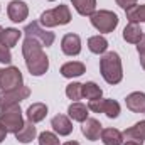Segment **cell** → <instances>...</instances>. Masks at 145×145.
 <instances>
[{
	"label": "cell",
	"instance_id": "4316f807",
	"mask_svg": "<svg viewBox=\"0 0 145 145\" xmlns=\"http://www.w3.org/2000/svg\"><path fill=\"white\" fill-rule=\"evenodd\" d=\"M66 96L72 100V101H78V100H81L83 98V84L81 83H69L68 86H66Z\"/></svg>",
	"mask_w": 145,
	"mask_h": 145
},
{
	"label": "cell",
	"instance_id": "e0dca14e",
	"mask_svg": "<svg viewBox=\"0 0 145 145\" xmlns=\"http://www.w3.org/2000/svg\"><path fill=\"white\" fill-rule=\"evenodd\" d=\"M101 142L105 145H123V133L116 128H105L100 135Z\"/></svg>",
	"mask_w": 145,
	"mask_h": 145
},
{
	"label": "cell",
	"instance_id": "e575fe53",
	"mask_svg": "<svg viewBox=\"0 0 145 145\" xmlns=\"http://www.w3.org/2000/svg\"><path fill=\"white\" fill-rule=\"evenodd\" d=\"M63 145H79V144H78L76 140H69V142H64Z\"/></svg>",
	"mask_w": 145,
	"mask_h": 145
},
{
	"label": "cell",
	"instance_id": "603a6c76",
	"mask_svg": "<svg viewBox=\"0 0 145 145\" xmlns=\"http://www.w3.org/2000/svg\"><path fill=\"white\" fill-rule=\"evenodd\" d=\"M88 47L93 54H105L108 49V40L98 34V36H93L88 39Z\"/></svg>",
	"mask_w": 145,
	"mask_h": 145
},
{
	"label": "cell",
	"instance_id": "ac0fdd59",
	"mask_svg": "<svg viewBox=\"0 0 145 145\" xmlns=\"http://www.w3.org/2000/svg\"><path fill=\"white\" fill-rule=\"evenodd\" d=\"M37 135V128L34 127V123L32 121H27V123H24V127L15 133V138L20 142V144H31L34 138H36Z\"/></svg>",
	"mask_w": 145,
	"mask_h": 145
},
{
	"label": "cell",
	"instance_id": "cb8c5ba5",
	"mask_svg": "<svg viewBox=\"0 0 145 145\" xmlns=\"http://www.w3.org/2000/svg\"><path fill=\"white\" fill-rule=\"evenodd\" d=\"M128 22L132 24H138V22H145V3L144 5H132L130 8L125 10Z\"/></svg>",
	"mask_w": 145,
	"mask_h": 145
},
{
	"label": "cell",
	"instance_id": "7c38bea8",
	"mask_svg": "<svg viewBox=\"0 0 145 145\" xmlns=\"http://www.w3.org/2000/svg\"><path fill=\"white\" fill-rule=\"evenodd\" d=\"M51 127L61 137H68L72 132V123H71V120H69V116H66V115H56L51 120Z\"/></svg>",
	"mask_w": 145,
	"mask_h": 145
},
{
	"label": "cell",
	"instance_id": "30bf717a",
	"mask_svg": "<svg viewBox=\"0 0 145 145\" xmlns=\"http://www.w3.org/2000/svg\"><path fill=\"white\" fill-rule=\"evenodd\" d=\"M61 49L66 56H78L81 52V39L78 34H66L61 39Z\"/></svg>",
	"mask_w": 145,
	"mask_h": 145
},
{
	"label": "cell",
	"instance_id": "d6986e66",
	"mask_svg": "<svg viewBox=\"0 0 145 145\" xmlns=\"http://www.w3.org/2000/svg\"><path fill=\"white\" fill-rule=\"evenodd\" d=\"M72 7L76 8V12L83 17L86 15H93L96 12V0H71Z\"/></svg>",
	"mask_w": 145,
	"mask_h": 145
},
{
	"label": "cell",
	"instance_id": "f546056e",
	"mask_svg": "<svg viewBox=\"0 0 145 145\" xmlns=\"http://www.w3.org/2000/svg\"><path fill=\"white\" fill-rule=\"evenodd\" d=\"M116 2V5L118 7H121V8H130L132 5H137V0H115Z\"/></svg>",
	"mask_w": 145,
	"mask_h": 145
},
{
	"label": "cell",
	"instance_id": "1f68e13d",
	"mask_svg": "<svg viewBox=\"0 0 145 145\" xmlns=\"http://www.w3.org/2000/svg\"><path fill=\"white\" fill-rule=\"evenodd\" d=\"M7 133H8V132H7V130H5V127H3V125L0 123V144H2L3 140H5V137H7Z\"/></svg>",
	"mask_w": 145,
	"mask_h": 145
},
{
	"label": "cell",
	"instance_id": "d4e9b609",
	"mask_svg": "<svg viewBox=\"0 0 145 145\" xmlns=\"http://www.w3.org/2000/svg\"><path fill=\"white\" fill-rule=\"evenodd\" d=\"M101 95H103V91H101V88L96 83L89 81V83H84L83 84V98H86V100L91 101V100L101 98Z\"/></svg>",
	"mask_w": 145,
	"mask_h": 145
},
{
	"label": "cell",
	"instance_id": "8fae6325",
	"mask_svg": "<svg viewBox=\"0 0 145 145\" xmlns=\"http://www.w3.org/2000/svg\"><path fill=\"white\" fill-rule=\"evenodd\" d=\"M101 123L96 120V118H86L83 121V127H81V132L83 135L86 137V140H91V142H96L101 135Z\"/></svg>",
	"mask_w": 145,
	"mask_h": 145
},
{
	"label": "cell",
	"instance_id": "6da1fadb",
	"mask_svg": "<svg viewBox=\"0 0 145 145\" xmlns=\"http://www.w3.org/2000/svg\"><path fill=\"white\" fill-rule=\"evenodd\" d=\"M42 47L44 46L39 40L32 39V37H25L24 39L22 56H24L27 69H29V72L32 76H42L49 69V57L46 56Z\"/></svg>",
	"mask_w": 145,
	"mask_h": 145
},
{
	"label": "cell",
	"instance_id": "9c48e42d",
	"mask_svg": "<svg viewBox=\"0 0 145 145\" xmlns=\"http://www.w3.org/2000/svg\"><path fill=\"white\" fill-rule=\"evenodd\" d=\"M7 15L12 22L19 24V22H24L29 15V7L25 2L22 0H12L8 5H7Z\"/></svg>",
	"mask_w": 145,
	"mask_h": 145
},
{
	"label": "cell",
	"instance_id": "44dd1931",
	"mask_svg": "<svg viewBox=\"0 0 145 145\" xmlns=\"http://www.w3.org/2000/svg\"><path fill=\"white\" fill-rule=\"evenodd\" d=\"M144 36V31L140 29V25L138 24H128L125 29H123V39L127 40V42H130V44H138V40L142 39Z\"/></svg>",
	"mask_w": 145,
	"mask_h": 145
},
{
	"label": "cell",
	"instance_id": "4fadbf2b",
	"mask_svg": "<svg viewBox=\"0 0 145 145\" xmlns=\"http://www.w3.org/2000/svg\"><path fill=\"white\" fill-rule=\"evenodd\" d=\"M127 108L133 113H145V93L142 91H133L125 98Z\"/></svg>",
	"mask_w": 145,
	"mask_h": 145
},
{
	"label": "cell",
	"instance_id": "2e32d148",
	"mask_svg": "<svg viewBox=\"0 0 145 145\" xmlns=\"http://www.w3.org/2000/svg\"><path fill=\"white\" fill-rule=\"evenodd\" d=\"M84 71H86V66L79 61H69L61 66V74L64 78H78V76L84 74Z\"/></svg>",
	"mask_w": 145,
	"mask_h": 145
},
{
	"label": "cell",
	"instance_id": "836d02e7",
	"mask_svg": "<svg viewBox=\"0 0 145 145\" xmlns=\"http://www.w3.org/2000/svg\"><path fill=\"white\" fill-rule=\"evenodd\" d=\"M123 145H142V142H135V140H128L127 144H123Z\"/></svg>",
	"mask_w": 145,
	"mask_h": 145
},
{
	"label": "cell",
	"instance_id": "9a60e30c",
	"mask_svg": "<svg viewBox=\"0 0 145 145\" xmlns=\"http://www.w3.org/2000/svg\"><path fill=\"white\" fill-rule=\"evenodd\" d=\"M27 120L32 121V123H39L42 121L46 116H47V105L44 103H32L29 108H27Z\"/></svg>",
	"mask_w": 145,
	"mask_h": 145
},
{
	"label": "cell",
	"instance_id": "7a4b0ae2",
	"mask_svg": "<svg viewBox=\"0 0 145 145\" xmlns=\"http://www.w3.org/2000/svg\"><path fill=\"white\" fill-rule=\"evenodd\" d=\"M100 71L108 84H118L123 79V68L118 52H105L100 59Z\"/></svg>",
	"mask_w": 145,
	"mask_h": 145
},
{
	"label": "cell",
	"instance_id": "8992f818",
	"mask_svg": "<svg viewBox=\"0 0 145 145\" xmlns=\"http://www.w3.org/2000/svg\"><path fill=\"white\" fill-rule=\"evenodd\" d=\"M29 96H31V89L27 86H24V84L19 86V88H14V89L0 91V110L20 105V101H24Z\"/></svg>",
	"mask_w": 145,
	"mask_h": 145
},
{
	"label": "cell",
	"instance_id": "277c9868",
	"mask_svg": "<svg viewBox=\"0 0 145 145\" xmlns=\"http://www.w3.org/2000/svg\"><path fill=\"white\" fill-rule=\"evenodd\" d=\"M91 25L98 31V32H103V34H108L113 32L118 25V15L111 10H96L93 15H91Z\"/></svg>",
	"mask_w": 145,
	"mask_h": 145
},
{
	"label": "cell",
	"instance_id": "5bb4252c",
	"mask_svg": "<svg viewBox=\"0 0 145 145\" xmlns=\"http://www.w3.org/2000/svg\"><path fill=\"white\" fill-rule=\"evenodd\" d=\"M123 138L135 140V142H145V120H140L133 127L127 128L123 132Z\"/></svg>",
	"mask_w": 145,
	"mask_h": 145
},
{
	"label": "cell",
	"instance_id": "ba28073f",
	"mask_svg": "<svg viewBox=\"0 0 145 145\" xmlns=\"http://www.w3.org/2000/svg\"><path fill=\"white\" fill-rule=\"evenodd\" d=\"M22 32L25 34V37L36 39V40H39V42H40L42 46H46V47L52 46L54 40H56L54 32H51V31H47V29H42V27L39 25V22H31V24H27Z\"/></svg>",
	"mask_w": 145,
	"mask_h": 145
},
{
	"label": "cell",
	"instance_id": "d590c367",
	"mask_svg": "<svg viewBox=\"0 0 145 145\" xmlns=\"http://www.w3.org/2000/svg\"><path fill=\"white\" fill-rule=\"evenodd\" d=\"M2 32H3V29H2V27H0V39H2Z\"/></svg>",
	"mask_w": 145,
	"mask_h": 145
},
{
	"label": "cell",
	"instance_id": "f1b7e54d",
	"mask_svg": "<svg viewBox=\"0 0 145 145\" xmlns=\"http://www.w3.org/2000/svg\"><path fill=\"white\" fill-rule=\"evenodd\" d=\"M0 63H3V64H10L12 63V52L2 42H0Z\"/></svg>",
	"mask_w": 145,
	"mask_h": 145
},
{
	"label": "cell",
	"instance_id": "7402d4cb",
	"mask_svg": "<svg viewBox=\"0 0 145 145\" xmlns=\"http://www.w3.org/2000/svg\"><path fill=\"white\" fill-rule=\"evenodd\" d=\"M20 36H22V32H20L19 29H14V27H7V29H3V32H2V39H0V42L10 49V47L17 46V42H19Z\"/></svg>",
	"mask_w": 145,
	"mask_h": 145
},
{
	"label": "cell",
	"instance_id": "ffe728a7",
	"mask_svg": "<svg viewBox=\"0 0 145 145\" xmlns=\"http://www.w3.org/2000/svg\"><path fill=\"white\" fill-rule=\"evenodd\" d=\"M68 115H69V118H72L74 121H84L86 118H88V106L86 105H83V103H79V101H74L69 105V108H68Z\"/></svg>",
	"mask_w": 145,
	"mask_h": 145
},
{
	"label": "cell",
	"instance_id": "4dcf8cb0",
	"mask_svg": "<svg viewBox=\"0 0 145 145\" xmlns=\"http://www.w3.org/2000/svg\"><path fill=\"white\" fill-rule=\"evenodd\" d=\"M137 51H138V54H144L145 52V34L142 36V39H140L138 44H137Z\"/></svg>",
	"mask_w": 145,
	"mask_h": 145
},
{
	"label": "cell",
	"instance_id": "d6a6232c",
	"mask_svg": "<svg viewBox=\"0 0 145 145\" xmlns=\"http://www.w3.org/2000/svg\"><path fill=\"white\" fill-rule=\"evenodd\" d=\"M140 64H142V68L145 69V52L144 54H140Z\"/></svg>",
	"mask_w": 145,
	"mask_h": 145
},
{
	"label": "cell",
	"instance_id": "3957f363",
	"mask_svg": "<svg viewBox=\"0 0 145 145\" xmlns=\"http://www.w3.org/2000/svg\"><path fill=\"white\" fill-rule=\"evenodd\" d=\"M71 22V10L68 5L61 3L51 10H46L40 14V24L44 27H56V25H66Z\"/></svg>",
	"mask_w": 145,
	"mask_h": 145
},
{
	"label": "cell",
	"instance_id": "52a82bcc",
	"mask_svg": "<svg viewBox=\"0 0 145 145\" xmlns=\"http://www.w3.org/2000/svg\"><path fill=\"white\" fill-rule=\"evenodd\" d=\"M24 84V76L19 68L8 66V68H0V91L14 89Z\"/></svg>",
	"mask_w": 145,
	"mask_h": 145
},
{
	"label": "cell",
	"instance_id": "5b68a950",
	"mask_svg": "<svg viewBox=\"0 0 145 145\" xmlns=\"http://www.w3.org/2000/svg\"><path fill=\"white\" fill-rule=\"evenodd\" d=\"M0 123L5 127V130L8 133H17L24 127V118H22L20 105L0 110Z\"/></svg>",
	"mask_w": 145,
	"mask_h": 145
},
{
	"label": "cell",
	"instance_id": "8d00e7d4",
	"mask_svg": "<svg viewBox=\"0 0 145 145\" xmlns=\"http://www.w3.org/2000/svg\"><path fill=\"white\" fill-rule=\"evenodd\" d=\"M49 2H56V0H49Z\"/></svg>",
	"mask_w": 145,
	"mask_h": 145
},
{
	"label": "cell",
	"instance_id": "83f0119b",
	"mask_svg": "<svg viewBox=\"0 0 145 145\" xmlns=\"http://www.w3.org/2000/svg\"><path fill=\"white\" fill-rule=\"evenodd\" d=\"M39 145H59V138L52 132H42L39 135Z\"/></svg>",
	"mask_w": 145,
	"mask_h": 145
},
{
	"label": "cell",
	"instance_id": "484cf974",
	"mask_svg": "<svg viewBox=\"0 0 145 145\" xmlns=\"http://www.w3.org/2000/svg\"><path fill=\"white\" fill-rule=\"evenodd\" d=\"M101 113H105L108 118H118V115H120V103L118 101H115V100H103V110H101Z\"/></svg>",
	"mask_w": 145,
	"mask_h": 145
}]
</instances>
